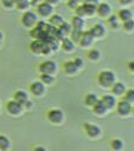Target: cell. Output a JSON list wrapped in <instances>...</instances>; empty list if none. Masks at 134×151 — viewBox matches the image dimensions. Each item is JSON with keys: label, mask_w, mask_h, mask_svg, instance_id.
I'll return each instance as SVG.
<instances>
[{"label": "cell", "mask_w": 134, "mask_h": 151, "mask_svg": "<svg viewBox=\"0 0 134 151\" xmlns=\"http://www.w3.org/2000/svg\"><path fill=\"white\" fill-rule=\"evenodd\" d=\"M96 80H97V84L101 87H103V88H110V86L116 80V76L110 70H103V71H100L97 73Z\"/></svg>", "instance_id": "1"}, {"label": "cell", "mask_w": 134, "mask_h": 151, "mask_svg": "<svg viewBox=\"0 0 134 151\" xmlns=\"http://www.w3.org/2000/svg\"><path fill=\"white\" fill-rule=\"evenodd\" d=\"M20 21H21V25L26 28H32L37 21H38V17L34 12L32 11H25L20 18Z\"/></svg>", "instance_id": "2"}, {"label": "cell", "mask_w": 134, "mask_h": 151, "mask_svg": "<svg viewBox=\"0 0 134 151\" xmlns=\"http://www.w3.org/2000/svg\"><path fill=\"white\" fill-rule=\"evenodd\" d=\"M46 118L52 124H60L64 120V112L58 107H52V109L47 110Z\"/></svg>", "instance_id": "3"}, {"label": "cell", "mask_w": 134, "mask_h": 151, "mask_svg": "<svg viewBox=\"0 0 134 151\" xmlns=\"http://www.w3.org/2000/svg\"><path fill=\"white\" fill-rule=\"evenodd\" d=\"M6 111L8 114L13 116V117H17V116H20L24 111V107L20 103H18L17 100L14 99H11L6 103Z\"/></svg>", "instance_id": "4"}, {"label": "cell", "mask_w": 134, "mask_h": 151, "mask_svg": "<svg viewBox=\"0 0 134 151\" xmlns=\"http://www.w3.org/2000/svg\"><path fill=\"white\" fill-rule=\"evenodd\" d=\"M39 73H49L55 74L57 72V64L53 60H44L38 65Z\"/></svg>", "instance_id": "5"}, {"label": "cell", "mask_w": 134, "mask_h": 151, "mask_svg": "<svg viewBox=\"0 0 134 151\" xmlns=\"http://www.w3.org/2000/svg\"><path fill=\"white\" fill-rule=\"evenodd\" d=\"M83 129H84V132L88 137L95 139V138H98L102 133V130L100 126H97L96 124H92V123H84L83 124Z\"/></svg>", "instance_id": "6"}, {"label": "cell", "mask_w": 134, "mask_h": 151, "mask_svg": "<svg viewBox=\"0 0 134 151\" xmlns=\"http://www.w3.org/2000/svg\"><path fill=\"white\" fill-rule=\"evenodd\" d=\"M116 111H117V114L119 116H122V117H127L132 113V110H133V104H129L128 101L126 100H120V101H116Z\"/></svg>", "instance_id": "7"}, {"label": "cell", "mask_w": 134, "mask_h": 151, "mask_svg": "<svg viewBox=\"0 0 134 151\" xmlns=\"http://www.w3.org/2000/svg\"><path fill=\"white\" fill-rule=\"evenodd\" d=\"M37 14L42 18H49L51 14H52V11H53V6L50 5L49 2L46 1H42L37 5Z\"/></svg>", "instance_id": "8"}, {"label": "cell", "mask_w": 134, "mask_h": 151, "mask_svg": "<svg viewBox=\"0 0 134 151\" xmlns=\"http://www.w3.org/2000/svg\"><path fill=\"white\" fill-rule=\"evenodd\" d=\"M30 92L36 97H40L45 92V85L40 80H34L30 84Z\"/></svg>", "instance_id": "9"}, {"label": "cell", "mask_w": 134, "mask_h": 151, "mask_svg": "<svg viewBox=\"0 0 134 151\" xmlns=\"http://www.w3.org/2000/svg\"><path fill=\"white\" fill-rule=\"evenodd\" d=\"M92 42H94V37L90 34V32L89 31H82V34H81V38H79V40H78V45L81 46V47H89V46H91L92 45Z\"/></svg>", "instance_id": "10"}, {"label": "cell", "mask_w": 134, "mask_h": 151, "mask_svg": "<svg viewBox=\"0 0 134 151\" xmlns=\"http://www.w3.org/2000/svg\"><path fill=\"white\" fill-rule=\"evenodd\" d=\"M45 45H46V42L43 41L42 39H33L30 44V51L34 54H42Z\"/></svg>", "instance_id": "11"}, {"label": "cell", "mask_w": 134, "mask_h": 151, "mask_svg": "<svg viewBox=\"0 0 134 151\" xmlns=\"http://www.w3.org/2000/svg\"><path fill=\"white\" fill-rule=\"evenodd\" d=\"M127 90L126 87V84L122 83V81H114V84L110 86V91H111V94L115 96V97H122V94L125 93V91Z\"/></svg>", "instance_id": "12"}, {"label": "cell", "mask_w": 134, "mask_h": 151, "mask_svg": "<svg viewBox=\"0 0 134 151\" xmlns=\"http://www.w3.org/2000/svg\"><path fill=\"white\" fill-rule=\"evenodd\" d=\"M96 13L101 18H107L111 13V7L107 2H103V1L102 2H98L97 6H96Z\"/></svg>", "instance_id": "13"}, {"label": "cell", "mask_w": 134, "mask_h": 151, "mask_svg": "<svg viewBox=\"0 0 134 151\" xmlns=\"http://www.w3.org/2000/svg\"><path fill=\"white\" fill-rule=\"evenodd\" d=\"M90 32V34L94 37V39H100L106 34V27L102 24H95L94 26H91L90 29H88Z\"/></svg>", "instance_id": "14"}, {"label": "cell", "mask_w": 134, "mask_h": 151, "mask_svg": "<svg viewBox=\"0 0 134 151\" xmlns=\"http://www.w3.org/2000/svg\"><path fill=\"white\" fill-rule=\"evenodd\" d=\"M101 101L104 104V106L107 107V110H113L116 106V97L110 94H104L102 96V98H100Z\"/></svg>", "instance_id": "15"}, {"label": "cell", "mask_w": 134, "mask_h": 151, "mask_svg": "<svg viewBox=\"0 0 134 151\" xmlns=\"http://www.w3.org/2000/svg\"><path fill=\"white\" fill-rule=\"evenodd\" d=\"M91 110H92V112L96 114V116H104L106 113H107V107L104 106V104L101 101V99H98L92 106H91Z\"/></svg>", "instance_id": "16"}, {"label": "cell", "mask_w": 134, "mask_h": 151, "mask_svg": "<svg viewBox=\"0 0 134 151\" xmlns=\"http://www.w3.org/2000/svg\"><path fill=\"white\" fill-rule=\"evenodd\" d=\"M59 47H62V50H63L64 52L70 53V52H72V51L75 50V42H74L69 37H66V38H64L63 40H60Z\"/></svg>", "instance_id": "17"}, {"label": "cell", "mask_w": 134, "mask_h": 151, "mask_svg": "<svg viewBox=\"0 0 134 151\" xmlns=\"http://www.w3.org/2000/svg\"><path fill=\"white\" fill-rule=\"evenodd\" d=\"M63 70H64V72L66 74H70V76L78 72V67L75 65L74 60H66V61H64L63 63Z\"/></svg>", "instance_id": "18"}, {"label": "cell", "mask_w": 134, "mask_h": 151, "mask_svg": "<svg viewBox=\"0 0 134 151\" xmlns=\"http://www.w3.org/2000/svg\"><path fill=\"white\" fill-rule=\"evenodd\" d=\"M71 28L74 29H79V31H83L84 26H85V21L83 18L78 17V15H74L72 19H71Z\"/></svg>", "instance_id": "19"}, {"label": "cell", "mask_w": 134, "mask_h": 151, "mask_svg": "<svg viewBox=\"0 0 134 151\" xmlns=\"http://www.w3.org/2000/svg\"><path fill=\"white\" fill-rule=\"evenodd\" d=\"M107 18H108V19H107V24H108V26H109L110 28H113V29H117V28H120V26H121V21L119 20V18H117L116 14H111V13H110Z\"/></svg>", "instance_id": "20"}, {"label": "cell", "mask_w": 134, "mask_h": 151, "mask_svg": "<svg viewBox=\"0 0 134 151\" xmlns=\"http://www.w3.org/2000/svg\"><path fill=\"white\" fill-rule=\"evenodd\" d=\"M116 15H117V18H119L120 21H126L128 19H133V12L130 9H128V8H121V9H119V12H117Z\"/></svg>", "instance_id": "21"}, {"label": "cell", "mask_w": 134, "mask_h": 151, "mask_svg": "<svg viewBox=\"0 0 134 151\" xmlns=\"http://www.w3.org/2000/svg\"><path fill=\"white\" fill-rule=\"evenodd\" d=\"M100 98L97 97V94L96 93H94V92H89V93H87L85 96H84V105L85 106H88V107H91L97 100H98Z\"/></svg>", "instance_id": "22"}, {"label": "cell", "mask_w": 134, "mask_h": 151, "mask_svg": "<svg viewBox=\"0 0 134 151\" xmlns=\"http://www.w3.org/2000/svg\"><path fill=\"white\" fill-rule=\"evenodd\" d=\"M13 99L17 100L18 103L23 104L25 100L28 99V94H27V92L24 91V90H17V91L13 93Z\"/></svg>", "instance_id": "23"}, {"label": "cell", "mask_w": 134, "mask_h": 151, "mask_svg": "<svg viewBox=\"0 0 134 151\" xmlns=\"http://www.w3.org/2000/svg\"><path fill=\"white\" fill-rule=\"evenodd\" d=\"M63 22H64V19H63V17L59 15V14H51V15L49 17V24L52 25V26H55V27L60 26Z\"/></svg>", "instance_id": "24"}, {"label": "cell", "mask_w": 134, "mask_h": 151, "mask_svg": "<svg viewBox=\"0 0 134 151\" xmlns=\"http://www.w3.org/2000/svg\"><path fill=\"white\" fill-rule=\"evenodd\" d=\"M87 57H88V59L90 61H97L101 58V52L98 50H96V48H91V50L88 51Z\"/></svg>", "instance_id": "25"}, {"label": "cell", "mask_w": 134, "mask_h": 151, "mask_svg": "<svg viewBox=\"0 0 134 151\" xmlns=\"http://www.w3.org/2000/svg\"><path fill=\"white\" fill-rule=\"evenodd\" d=\"M8 149H11V140H9V138L4 136V134H0V150L6 151Z\"/></svg>", "instance_id": "26"}, {"label": "cell", "mask_w": 134, "mask_h": 151, "mask_svg": "<svg viewBox=\"0 0 134 151\" xmlns=\"http://www.w3.org/2000/svg\"><path fill=\"white\" fill-rule=\"evenodd\" d=\"M39 80L44 84V85H50L53 83L55 78L52 74H49V73H40L39 74Z\"/></svg>", "instance_id": "27"}, {"label": "cell", "mask_w": 134, "mask_h": 151, "mask_svg": "<svg viewBox=\"0 0 134 151\" xmlns=\"http://www.w3.org/2000/svg\"><path fill=\"white\" fill-rule=\"evenodd\" d=\"M110 147L115 151H119V150H122L123 149V140L120 139V138H113L110 140Z\"/></svg>", "instance_id": "28"}, {"label": "cell", "mask_w": 134, "mask_h": 151, "mask_svg": "<svg viewBox=\"0 0 134 151\" xmlns=\"http://www.w3.org/2000/svg\"><path fill=\"white\" fill-rule=\"evenodd\" d=\"M83 4L84 7V12H85V17H92L94 14H96V6L95 5H90V4Z\"/></svg>", "instance_id": "29"}, {"label": "cell", "mask_w": 134, "mask_h": 151, "mask_svg": "<svg viewBox=\"0 0 134 151\" xmlns=\"http://www.w3.org/2000/svg\"><path fill=\"white\" fill-rule=\"evenodd\" d=\"M122 99L128 101L129 104H133L134 103V90L133 88H128L125 91V93L122 94Z\"/></svg>", "instance_id": "30"}, {"label": "cell", "mask_w": 134, "mask_h": 151, "mask_svg": "<svg viewBox=\"0 0 134 151\" xmlns=\"http://www.w3.org/2000/svg\"><path fill=\"white\" fill-rule=\"evenodd\" d=\"M14 6H17L18 9L26 11L31 5H30V0H15L14 1Z\"/></svg>", "instance_id": "31"}, {"label": "cell", "mask_w": 134, "mask_h": 151, "mask_svg": "<svg viewBox=\"0 0 134 151\" xmlns=\"http://www.w3.org/2000/svg\"><path fill=\"white\" fill-rule=\"evenodd\" d=\"M133 28H134V20L133 19H128L126 21H122V29L125 32H133Z\"/></svg>", "instance_id": "32"}, {"label": "cell", "mask_w": 134, "mask_h": 151, "mask_svg": "<svg viewBox=\"0 0 134 151\" xmlns=\"http://www.w3.org/2000/svg\"><path fill=\"white\" fill-rule=\"evenodd\" d=\"M81 34H82V31L71 28L70 34H69V38H70L75 44H77V42H78V40H79V38H81Z\"/></svg>", "instance_id": "33"}, {"label": "cell", "mask_w": 134, "mask_h": 151, "mask_svg": "<svg viewBox=\"0 0 134 151\" xmlns=\"http://www.w3.org/2000/svg\"><path fill=\"white\" fill-rule=\"evenodd\" d=\"M47 45L50 46V50H51V52H57L58 51V48H59V45H60V42H59V40H57V39H55V38H52L49 42H47Z\"/></svg>", "instance_id": "34"}, {"label": "cell", "mask_w": 134, "mask_h": 151, "mask_svg": "<svg viewBox=\"0 0 134 151\" xmlns=\"http://www.w3.org/2000/svg\"><path fill=\"white\" fill-rule=\"evenodd\" d=\"M75 15H78V17H81V18H84V17H85V12H84L83 4H79V5L75 8Z\"/></svg>", "instance_id": "35"}, {"label": "cell", "mask_w": 134, "mask_h": 151, "mask_svg": "<svg viewBox=\"0 0 134 151\" xmlns=\"http://www.w3.org/2000/svg\"><path fill=\"white\" fill-rule=\"evenodd\" d=\"M1 1V5L5 7V8H13L14 7V1L15 0H0Z\"/></svg>", "instance_id": "36"}, {"label": "cell", "mask_w": 134, "mask_h": 151, "mask_svg": "<svg viewBox=\"0 0 134 151\" xmlns=\"http://www.w3.org/2000/svg\"><path fill=\"white\" fill-rule=\"evenodd\" d=\"M78 5H79V4H78L76 0H66V6H68V8H70V9H75Z\"/></svg>", "instance_id": "37"}, {"label": "cell", "mask_w": 134, "mask_h": 151, "mask_svg": "<svg viewBox=\"0 0 134 151\" xmlns=\"http://www.w3.org/2000/svg\"><path fill=\"white\" fill-rule=\"evenodd\" d=\"M74 63H75V65L78 67V70H81V68L84 66V61H83L82 58H78V57L75 58V59H74Z\"/></svg>", "instance_id": "38"}, {"label": "cell", "mask_w": 134, "mask_h": 151, "mask_svg": "<svg viewBox=\"0 0 134 151\" xmlns=\"http://www.w3.org/2000/svg\"><path fill=\"white\" fill-rule=\"evenodd\" d=\"M23 107H24V110H30V109H32L33 107V103L30 100V99H27V100H25L23 104Z\"/></svg>", "instance_id": "39"}, {"label": "cell", "mask_w": 134, "mask_h": 151, "mask_svg": "<svg viewBox=\"0 0 134 151\" xmlns=\"http://www.w3.org/2000/svg\"><path fill=\"white\" fill-rule=\"evenodd\" d=\"M133 2V0H119V4L122 5V6H127V5H130Z\"/></svg>", "instance_id": "40"}, {"label": "cell", "mask_w": 134, "mask_h": 151, "mask_svg": "<svg viewBox=\"0 0 134 151\" xmlns=\"http://www.w3.org/2000/svg\"><path fill=\"white\" fill-rule=\"evenodd\" d=\"M83 2H84V4H90V5L97 6V4H98L100 1H98V0H83Z\"/></svg>", "instance_id": "41"}, {"label": "cell", "mask_w": 134, "mask_h": 151, "mask_svg": "<svg viewBox=\"0 0 134 151\" xmlns=\"http://www.w3.org/2000/svg\"><path fill=\"white\" fill-rule=\"evenodd\" d=\"M127 66H128V71H129V72H133V71H134V67H133V66H134V63H133V61H129V63L127 64Z\"/></svg>", "instance_id": "42"}, {"label": "cell", "mask_w": 134, "mask_h": 151, "mask_svg": "<svg viewBox=\"0 0 134 151\" xmlns=\"http://www.w3.org/2000/svg\"><path fill=\"white\" fill-rule=\"evenodd\" d=\"M44 1H46V2H49L50 5H52V6H53V5H57L60 0H44Z\"/></svg>", "instance_id": "43"}, {"label": "cell", "mask_w": 134, "mask_h": 151, "mask_svg": "<svg viewBox=\"0 0 134 151\" xmlns=\"http://www.w3.org/2000/svg\"><path fill=\"white\" fill-rule=\"evenodd\" d=\"M34 150H42V151H45L46 149H45L44 146H36V147H34Z\"/></svg>", "instance_id": "44"}, {"label": "cell", "mask_w": 134, "mask_h": 151, "mask_svg": "<svg viewBox=\"0 0 134 151\" xmlns=\"http://www.w3.org/2000/svg\"><path fill=\"white\" fill-rule=\"evenodd\" d=\"M2 40H4V34H2V32L0 31V45L2 44Z\"/></svg>", "instance_id": "45"}, {"label": "cell", "mask_w": 134, "mask_h": 151, "mask_svg": "<svg viewBox=\"0 0 134 151\" xmlns=\"http://www.w3.org/2000/svg\"><path fill=\"white\" fill-rule=\"evenodd\" d=\"M76 1H77L78 4H82V2H83V0H76Z\"/></svg>", "instance_id": "46"}, {"label": "cell", "mask_w": 134, "mask_h": 151, "mask_svg": "<svg viewBox=\"0 0 134 151\" xmlns=\"http://www.w3.org/2000/svg\"><path fill=\"white\" fill-rule=\"evenodd\" d=\"M65 1H66V0H65Z\"/></svg>", "instance_id": "47"}]
</instances>
